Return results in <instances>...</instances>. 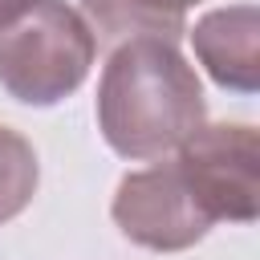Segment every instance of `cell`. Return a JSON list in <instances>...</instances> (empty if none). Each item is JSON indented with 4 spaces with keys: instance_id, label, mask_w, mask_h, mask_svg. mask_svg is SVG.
Returning <instances> with one entry per match:
<instances>
[{
    "instance_id": "cell-1",
    "label": "cell",
    "mask_w": 260,
    "mask_h": 260,
    "mask_svg": "<svg viewBox=\"0 0 260 260\" xmlns=\"http://www.w3.org/2000/svg\"><path fill=\"white\" fill-rule=\"evenodd\" d=\"M207 118L195 65L162 37H130L110 53L98 81V130L122 158H162Z\"/></svg>"
},
{
    "instance_id": "cell-2",
    "label": "cell",
    "mask_w": 260,
    "mask_h": 260,
    "mask_svg": "<svg viewBox=\"0 0 260 260\" xmlns=\"http://www.w3.org/2000/svg\"><path fill=\"white\" fill-rule=\"evenodd\" d=\"M98 37L65 0H32L0 24V85L24 106H57L81 89Z\"/></svg>"
},
{
    "instance_id": "cell-3",
    "label": "cell",
    "mask_w": 260,
    "mask_h": 260,
    "mask_svg": "<svg viewBox=\"0 0 260 260\" xmlns=\"http://www.w3.org/2000/svg\"><path fill=\"white\" fill-rule=\"evenodd\" d=\"M179 171L211 223L260 215V134L248 122H203L179 146Z\"/></svg>"
},
{
    "instance_id": "cell-4",
    "label": "cell",
    "mask_w": 260,
    "mask_h": 260,
    "mask_svg": "<svg viewBox=\"0 0 260 260\" xmlns=\"http://www.w3.org/2000/svg\"><path fill=\"white\" fill-rule=\"evenodd\" d=\"M110 215L130 244L150 252H187L211 232V219L195 203L175 158L130 171L114 191Z\"/></svg>"
},
{
    "instance_id": "cell-5",
    "label": "cell",
    "mask_w": 260,
    "mask_h": 260,
    "mask_svg": "<svg viewBox=\"0 0 260 260\" xmlns=\"http://www.w3.org/2000/svg\"><path fill=\"white\" fill-rule=\"evenodd\" d=\"M191 49L207 77L232 93L260 89V8L256 4H228L211 8L187 28Z\"/></svg>"
},
{
    "instance_id": "cell-6",
    "label": "cell",
    "mask_w": 260,
    "mask_h": 260,
    "mask_svg": "<svg viewBox=\"0 0 260 260\" xmlns=\"http://www.w3.org/2000/svg\"><path fill=\"white\" fill-rule=\"evenodd\" d=\"M203 0H81V16L98 41L162 37L179 41L187 32V12Z\"/></svg>"
},
{
    "instance_id": "cell-7",
    "label": "cell",
    "mask_w": 260,
    "mask_h": 260,
    "mask_svg": "<svg viewBox=\"0 0 260 260\" xmlns=\"http://www.w3.org/2000/svg\"><path fill=\"white\" fill-rule=\"evenodd\" d=\"M37 183H41V162L32 142L20 130L0 126V223L16 219L32 203Z\"/></svg>"
},
{
    "instance_id": "cell-8",
    "label": "cell",
    "mask_w": 260,
    "mask_h": 260,
    "mask_svg": "<svg viewBox=\"0 0 260 260\" xmlns=\"http://www.w3.org/2000/svg\"><path fill=\"white\" fill-rule=\"evenodd\" d=\"M28 4H32V0H0V24H4V20H12L16 12H24Z\"/></svg>"
}]
</instances>
